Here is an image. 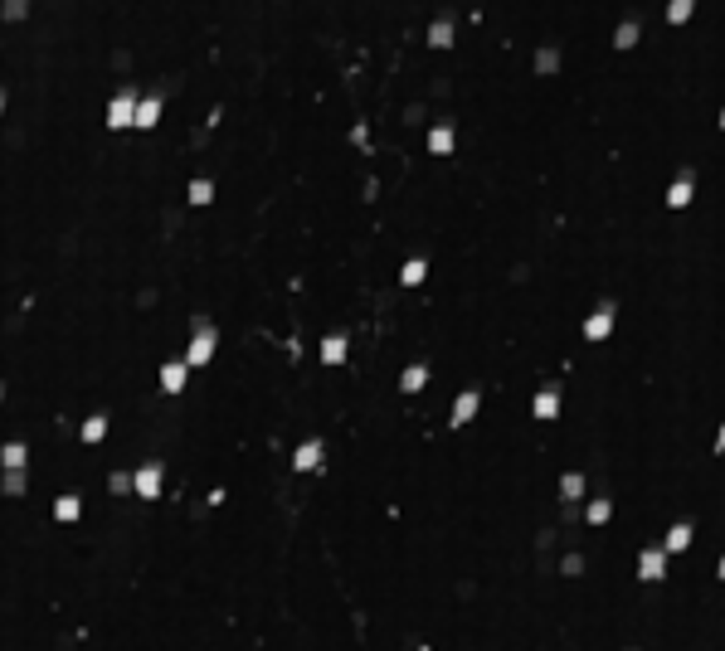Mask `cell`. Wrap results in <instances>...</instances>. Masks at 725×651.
<instances>
[{
    "label": "cell",
    "instance_id": "obj_1",
    "mask_svg": "<svg viewBox=\"0 0 725 651\" xmlns=\"http://www.w3.org/2000/svg\"><path fill=\"white\" fill-rule=\"evenodd\" d=\"M215 345H220L215 326L195 321V335H190V350H185V365H190V370H200V365H210V360H215Z\"/></svg>",
    "mask_w": 725,
    "mask_h": 651
},
{
    "label": "cell",
    "instance_id": "obj_2",
    "mask_svg": "<svg viewBox=\"0 0 725 651\" xmlns=\"http://www.w3.org/2000/svg\"><path fill=\"white\" fill-rule=\"evenodd\" d=\"M137 103H141V98L132 93V88H122V93L108 103V127H112V132H127V127L137 122Z\"/></svg>",
    "mask_w": 725,
    "mask_h": 651
},
{
    "label": "cell",
    "instance_id": "obj_3",
    "mask_svg": "<svg viewBox=\"0 0 725 651\" xmlns=\"http://www.w3.org/2000/svg\"><path fill=\"white\" fill-rule=\"evenodd\" d=\"M161 481H166V467L161 462H146V467L132 472V491H137L141 501H156L161 496Z\"/></svg>",
    "mask_w": 725,
    "mask_h": 651
},
{
    "label": "cell",
    "instance_id": "obj_4",
    "mask_svg": "<svg viewBox=\"0 0 725 651\" xmlns=\"http://www.w3.org/2000/svg\"><path fill=\"white\" fill-rule=\"evenodd\" d=\"M638 578L642 583H662V578H667V549H642L638 554Z\"/></svg>",
    "mask_w": 725,
    "mask_h": 651
},
{
    "label": "cell",
    "instance_id": "obj_5",
    "mask_svg": "<svg viewBox=\"0 0 725 651\" xmlns=\"http://www.w3.org/2000/svg\"><path fill=\"white\" fill-rule=\"evenodd\" d=\"M322 457H326V442H322V437H307V442L292 452V472H317Z\"/></svg>",
    "mask_w": 725,
    "mask_h": 651
},
{
    "label": "cell",
    "instance_id": "obj_6",
    "mask_svg": "<svg viewBox=\"0 0 725 651\" xmlns=\"http://www.w3.org/2000/svg\"><path fill=\"white\" fill-rule=\"evenodd\" d=\"M609 330H614V301H604V306L585 321V340H604Z\"/></svg>",
    "mask_w": 725,
    "mask_h": 651
},
{
    "label": "cell",
    "instance_id": "obj_7",
    "mask_svg": "<svg viewBox=\"0 0 725 651\" xmlns=\"http://www.w3.org/2000/svg\"><path fill=\"white\" fill-rule=\"evenodd\" d=\"M185 375H190L185 360H166V365H161V389H166V394H180V389H185Z\"/></svg>",
    "mask_w": 725,
    "mask_h": 651
},
{
    "label": "cell",
    "instance_id": "obj_8",
    "mask_svg": "<svg viewBox=\"0 0 725 651\" xmlns=\"http://www.w3.org/2000/svg\"><path fill=\"white\" fill-rule=\"evenodd\" d=\"M156 122H161V98L151 93V98H141V103H137V122H132V127H137V132H151Z\"/></svg>",
    "mask_w": 725,
    "mask_h": 651
},
{
    "label": "cell",
    "instance_id": "obj_9",
    "mask_svg": "<svg viewBox=\"0 0 725 651\" xmlns=\"http://www.w3.org/2000/svg\"><path fill=\"white\" fill-rule=\"evenodd\" d=\"M477 404H482V394H477V389H468V394L453 404V428H463V423H468V418L477 413Z\"/></svg>",
    "mask_w": 725,
    "mask_h": 651
},
{
    "label": "cell",
    "instance_id": "obj_10",
    "mask_svg": "<svg viewBox=\"0 0 725 651\" xmlns=\"http://www.w3.org/2000/svg\"><path fill=\"white\" fill-rule=\"evenodd\" d=\"M25 462H29L25 442H5V447H0V467H5V472H15V467H25Z\"/></svg>",
    "mask_w": 725,
    "mask_h": 651
},
{
    "label": "cell",
    "instance_id": "obj_11",
    "mask_svg": "<svg viewBox=\"0 0 725 651\" xmlns=\"http://www.w3.org/2000/svg\"><path fill=\"white\" fill-rule=\"evenodd\" d=\"M78 516H83V501H78V496H58V501H54V520L73 525Z\"/></svg>",
    "mask_w": 725,
    "mask_h": 651
},
{
    "label": "cell",
    "instance_id": "obj_12",
    "mask_svg": "<svg viewBox=\"0 0 725 651\" xmlns=\"http://www.w3.org/2000/svg\"><path fill=\"white\" fill-rule=\"evenodd\" d=\"M555 408H560V389L550 384V389L535 394V418H555Z\"/></svg>",
    "mask_w": 725,
    "mask_h": 651
},
{
    "label": "cell",
    "instance_id": "obj_13",
    "mask_svg": "<svg viewBox=\"0 0 725 651\" xmlns=\"http://www.w3.org/2000/svg\"><path fill=\"white\" fill-rule=\"evenodd\" d=\"M346 360V335H326L322 340V365H341Z\"/></svg>",
    "mask_w": 725,
    "mask_h": 651
},
{
    "label": "cell",
    "instance_id": "obj_14",
    "mask_svg": "<svg viewBox=\"0 0 725 651\" xmlns=\"http://www.w3.org/2000/svg\"><path fill=\"white\" fill-rule=\"evenodd\" d=\"M687 544H691V525H672L667 540H662V549H667V554H682Z\"/></svg>",
    "mask_w": 725,
    "mask_h": 651
},
{
    "label": "cell",
    "instance_id": "obj_15",
    "mask_svg": "<svg viewBox=\"0 0 725 651\" xmlns=\"http://www.w3.org/2000/svg\"><path fill=\"white\" fill-rule=\"evenodd\" d=\"M423 384H428V370H423V365H409V370L399 375V389H404V394H418Z\"/></svg>",
    "mask_w": 725,
    "mask_h": 651
},
{
    "label": "cell",
    "instance_id": "obj_16",
    "mask_svg": "<svg viewBox=\"0 0 725 651\" xmlns=\"http://www.w3.org/2000/svg\"><path fill=\"white\" fill-rule=\"evenodd\" d=\"M78 437H83V442H103V437H108V418H103V413H93L83 428H78Z\"/></svg>",
    "mask_w": 725,
    "mask_h": 651
},
{
    "label": "cell",
    "instance_id": "obj_17",
    "mask_svg": "<svg viewBox=\"0 0 725 651\" xmlns=\"http://www.w3.org/2000/svg\"><path fill=\"white\" fill-rule=\"evenodd\" d=\"M25 486H29V481H25V467H15V472H5V476H0V491H5V496H25Z\"/></svg>",
    "mask_w": 725,
    "mask_h": 651
},
{
    "label": "cell",
    "instance_id": "obj_18",
    "mask_svg": "<svg viewBox=\"0 0 725 651\" xmlns=\"http://www.w3.org/2000/svg\"><path fill=\"white\" fill-rule=\"evenodd\" d=\"M29 15V0H0V20L5 25H15V20H25Z\"/></svg>",
    "mask_w": 725,
    "mask_h": 651
},
{
    "label": "cell",
    "instance_id": "obj_19",
    "mask_svg": "<svg viewBox=\"0 0 725 651\" xmlns=\"http://www.w3.org/2000/svg\"><path fill=\"white\" fill-rule=\"evenodd\" d=\"M423 272H428V263H423V258H409V263H404V272H399V282H404V287H418V282H423Z\"/></svg>",
    "mask_w": 725,
    "mask_h": 651
},
{
    "label": "cell",
    "instance_id": "obj_20",
    "mask_svg": "<svg viewBox=\"0 0 725 651\" xmlns=\"http://www.w3.org/2000/svg\"><path fill=\"white\" fill-rule=\"evenodd\" d=\"M687 199H691V180L682 175V180H677V185H672V190H667V204H672V209H682Z\"/></svg>",
    "mask_w": 725,
    "mask_h": 651
},
{
    "label": "cell",
    "instance_id": "obj_21",
    "mask_svg": "<svg viewBox=\"0 0 725 651\" xmlns=\"http://www.w3.org/2000/svg\"><path fill=\"white\" fill-rule=\"evenodd\" d=\"M428 151H433V156H448V151H453V132H448V127H443V132H433V136H428Z\"/></svg>",
    "mask_w": 725,
    "mask_h": 651
},
{
    "label": "cell",
    "instance_id": "obj_22",
    "mask_svg": "<svg viewBox=\"0 0 725 651\" xmlns=\"http://www.w3.org/2000/svg\"><path fill=\"white\" fill-rule=\"evenodd\" d=\"M210 199H215V185L210 180H195L190 185V204H210Z\"/></svg>",
    "mask_w": 725,
    "mask_h": 651
},
{
    "label": "cell",
    "instance_id": "obj_23",
    "mask_svg": "<svg viewBox=\"0 0 725 651\" xmlns=\"http://www.w3.org/2000/svg\"><path fill=\"white\" fill-rule=\"evenodd\" d=\"M580 491H585V476H580V472H570V476L560 481V496H570V501H575Z\"/></svg>",
    "mask_w": 725,
    "mask_h": 651
},
{
    "label": "cell",
    "instance_id": "obj_24",
    "mask_svg": "<svg viewBox=\"0 0 725 651\" xmlns=\"http://www.w3.org/2000/svg\"><path fill=\"white\" fill-rule=\"evenodd\" d=\"M585 516H589V525H604V520L614 516V506H609V501H594V506H589Z\"/></svg>",
    "mask_w": 725,
    "mask_h": 651
},
{
    "label": "cell",
    "instance_id": "obj_25",
    "mask_svg": "<svg viewBox=\"0 0 725 651\" xmlns=\"http://www.w3.org/2000/svg\"><path fill=\"white\" fill-rule=\"evenodd\" d=\"M108 486H112V496H127V491H132V472H112Z\"/></svg>",
    "mask_w": 725,
    "mask_h": 651
},
{
    "label": "cell",
    "instance_id": "obj_26",
    "mask_svg": "<svg viewBox=\"0 0 725 651\" xmlns=\"http://www.w3.org/2000/svg\"><path fill=\"white\" fill-rule=\"evenodd\" d=\"M716 452H725V428H721V437H716Z\"/></svg>",
    "mask_w": 725,
    "mask_h": 651
},
{
    "label": "cell",
    "instance_id": "obj_27",
    "mask_svg": "<svg viewBox=\"0 0 725 651\" xmlns=\"http://www.w3.org/2000/svg\"><path fill=\"white\" fill-rule=\"evenodd\" d=\"M0 117H5V93H0Z\"/></svg>",
    "mask_w": 725,
    "mask_h": 651
},
{
    "label": "cell",
    "instance_id": "obj_28",
    "mask_svg": "<svg viewBox=\"0 0 725 651\" xmlns=\"http://www.w3.org/2000/svg\"><path fill=\"white\" fill-rule=\"evenodd\" d=\"M716 573H721V578H725V559H721V569H716Z\"/></svg>",
    "mask_w": 725,
    "mask_h": 651
},
{
    "label": "cell",
    "instance_id": "obj_29",
    "mask_svg": "<svg viewBox=\"0 0 725 651\" xmlns=\"http://www.w3.org/2000/svg\"><path fill=\"white\" fill-rule=\"evenodd\" d=\"M0 404H5V384H0Z\"/></svg>",
    "mask_w": 725,
    "mask_h": 651
},
{
    "label": "cell",
    "instance_id": "obj_30",
    "mask_svg": "<svg viewBox=\"0 0 725 651\" xmlns=\"http://www.w3.org/2000/svg\"><path fill=\"white\" fill-rule=\"evenodd\" d=\"M721 127H725V117H721Z\"/></svg>",
    "mask_w": 725,
    "mask_h": 651
}]
</instances>
